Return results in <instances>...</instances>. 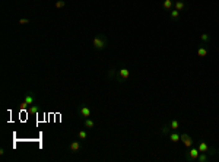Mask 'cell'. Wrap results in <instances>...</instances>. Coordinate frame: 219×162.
<instances>
[{
  "label": "cell",
  "mask_w": 219,
  "mask_h": 162,
  "mask_svg": "<svg viewBox=\"0 0 219 162\" xmlns=\"http://www.w3.org/2000/svg\"><path fill=\"white\" fill-rule=\"evenodd\" d=\"M207 53H209V47H207V44H202L197 47V56L199 57H206L207 56Z\"/></svg>",
  "instance_id": "10"
},
{
  "label": "cell",
  "mask_w": 219,
  "mask_h": 162,
  "mask_svg": "<svg viewBox=\"0 0 219 162\" xmlns=\"http://www.w3.org/2000/svg\"><path fill=\"white\" fill-rule=\"evenodd\" d=\"M77 114H79V118H81V120L89 118V117H91V108L86 104H82L81 107L77 108Z\"/></svg>",
  "instance_id": "6"
},
{
  "label": "cell",
  "mask_w": 219,
  "mask_h": 162,
  "mask_svg": "<svg viewBox=\"0 0 219 162\" xmlns=\"http://www.w3.org/2000/svg\"><path fill=\"white\" fill-rule=\"evenodd\" d=\"M92 47L94 50L96 51H101V50H105V48L108 47V38H107V35L104 34H96L94 39H92Z\"/></svg>",
  "instance_id": "1"
},
{
  "label": "cell",
  "mask_w": 219,
  "mask_h": 162,
  "mask_svg": "<svg viewBox=\"0 0 219 162\" xmlns=\"http://www.w3.org/2000/svg\"><path fill=\"white\" fill-rule=\"evenodd\" d=\"M26 24H29L28 18H21V19H19V25H26Z\"/></svg>",
  "instance_id": "23"
},
{
  "label": "cell",
  "mask_w": 219,
  "mask_h": 162,
  "mask_svg": "<svg viewBox=\"0 0 219 162\" xmlns=\"http://www.w3.org/2000/svg\"><path fill=\"white\" fill-rule=\"evenodd\" d=\"M64 6H66V2H64V0H57V2H56V7H57V9H63Z\"/></svg>",
  "instance_id": "21"
},
{
  "label": "cell",
  "mask_w": 219,
  "mask_h": 162,
  "mask_svg": "<svg viewBox=\"0 0 219 162\" xmlns=\"http://www.w3.org/2000/svg\"><path fill=\"white\" fill-rule=\"evenodd\" d=\"M117 70H119V69H115V67H113V69H110L108 70V75H107V76H108L110 81H114L115 79V76H117Z\"/></svg>",
  "instance_id": "17"
},
{
  "label": "cell",
  "mask_w": 219,
  "mask_h": 162,
  "mask_svg": "<svg viewBox=\"0 0 219 162\" xmlns=\"http://www.w3.org/2000/svg\"><path fill=\"white\" fill-rule=\"evenodd\" d=\"M130 77V70L127 69L126 66H121L117 70V76H115V81L119 82V83H124V82L127 81Z\"/></svg>",
  "instance_id": "4"
},
{
  "label": "cell",
  "mask_w": 219,
  "mask_h": 162,
  "mask_svg": "<svg viewBox=\"0 0 219 162\" xmlns=\"http://www.w3.org/2000/svg\"><path fill=\"white\" fill-rule=\"evenodd\" d=\"M200 155V150L197 146H191L190 149H186V152H184V159L187 162H196L197 161V158Z\"/></svg>",
  "instance_id": "2"
},
{
  "label": "cell",
  "mask_w": 219,
  "mask_h": 162,
  "mask_svg": "<svg viewBox=\"0 0 219 162\" xmlns=\"http://www.w3.org/2000/svg\"><path fill=\"white\" fill-rule=\"evenodd\" d=\"M162 9L168 10V12L171 9H174V0H164L162 2Z\"/></svg>",
  "instance_id": "12"
},
{
  "label": "cell",
  "mask_w": 219,
  "mask_h": 162,
  "mask_svg": "<svg viewBox=\"0 0 219 162\" xmlns=\"http://www.w3.org/2000/svg\"><path fill=\"white\" fill-rule=\"evenodd\" d=\"M170 132H171V129H170V126H168V123H167V124H165V126H164V127L161 129V133H162V134H168Z\"/></svg>",
  "instance_id": "22"
},
{
  "label": "cell",
  "mask_w": 219,
  "mask_h": 162,
  "mask_svg": "<svg viewBox=\"0 0 219 162\" xmlns=\"http://www.w3.org/2000/svg\"><path fill=\"white\" fill-rule=\"evenodd\" d=\"M35 100H37V98H35V94L31 92V91H28L24 96V101L21 102V110H28L31 105L35 104Z\"/></svg>",
  "instance_id": "3"
},
{
  "label": "cell",
  "mask_w": 219,
  "mask_h": 162,
  "mask_svg": "<svg viewBox=\"0 0 219 162\" xmlns=\"http://www.w3.org/2000/svg\"><path fill=\"white\" fill-rule=\"evenodd\" d=\"M82 149H83V146H82L81 140H75V142H72L70 145H69V152H72V153L81 152Z\"/></svg>",
  "instance_id": "8"
},
{
  "label": "cell",
  "mask_w": 219,
  "mask_h": 162,
  "mask_svg": "<svg viewBox=\"0 0 219 162\" xmlns=\"http://www.w3.org/2000/svg\"><path fill=\"white\" fill-rule=\"evenodd\" d=\"M82 121H83V126H85L86 129H94L95 127V123L91 118H85V120H82Z\"/></svg>",
  "instance_id": "18"
},
{
  "label": "cell",
  "mask_w": 219,
  "mask_h": 162,
  "mask_svg": "<svg viewBox=\"0 0 219 162\" xmlns=\"http://www.w3.org/2000/svg\"><path fill=\"white\" fill-rule=\"evenodd\" d=\"M168 126H170V129L171 130H180V121L178 120H175V118H172V120H170L168 121Z\"/></svg>",
  "instance_id": "13"
},
{
  "label": "cell",
  "mask_w": 219,
  "mask_h": 162,
  "mask_svg": "<svg viewBox=\"0 0 219 162\" xmlns=\"http://www.w3.org/2000/svg\"><path fill=\"white\" fill-rule=\"evenodd\" d=\"M170 18H171V21H178L180 19V10L171 9L170 10Z\"/></svg>",
  "instance_id": "14"
},
{
  "label": "cell",
  "mask_w": 219,
  "mask_h": 162,
  "mask_svg": "<svg viewBox=\"0 0 219 162\" xmlns=\"http://www.w3.org/2000/svg\"><path fill=\"white\" fill-rule=\"evenodd\" d=\"M210 159V155L209 153H205V152H200L199 158H197V162H207Z\"/></svg>",
  "instance_id": "16"
},
{
  "label": "cell",
  "mask_w": 219,
  "mask_h": 162,
  "mask_svg": "<svg viewBox=\"0 0 219 162\" xmlns=\"http://www.w3.org/2000/svg\"><path fill=\"white\" fill-rule=\"evenodd\" d=\"M38 111H40V107H38V105H35V104L31 105V107L28 108L29 114H38Z\"/></svg>",
  "instance_id": "19"
},
{
  "label": "cell",
  "mask_w": 219,
  "mask_h": 162,
  "mask_svg": "<svg viewBox=\"0 0 219 162\" xmlns=\"http://www.w3.org/2000/svg\"><path fill=\"white\" fill-rule=\"evenodd\" d=\"M5 148H2V149H0V155H2V156H3V155H5Z\"/></svg>",
  "instance_id": "24"
},
{
  "label": "cell",
  "mask_w": 219,
  "mask_h": 162,
  "mask_svg": "<svg viewBox=\"0 0 219 162\" xmlns=\"http://www.w3.org/2000/svg\"><path fill=\"white\" fill-rule=\"evenodd\" d=\"M196 146L199 148L200 152H205V153H209V155H218V149L215 148H210L209 145L205 142V140H199L196 143Z\"/></svg>",
  "instance_id": "5"
},
{
  "label": "cell",
  "mask_w": 219,
  "mask_h": 162,
  "mask_svg": "<svg viewBox=\"0 0 219 162\" xmlns=\"http://www.w3.org/2000/svg\"><path fill=\"white\" fill-rule=\"evenodd\" d=\"M174 9L183 12V10L189 9V5H187L186 0H174Z\"/></svg>",
  "instance_id": "9"
},
{
  "label": "cell",
  "mask_w": 219,
  "mask_h": 162,
  "mask_svg": "<svg viewBox=\"0 0 219 162\" xmlns=\"http://www.w3.org/2000/svg\"><path fill=\"white\" fill-rule=\"evenodd\" d=\"M77 136H79V139H81V140H85V139L88 137V133H86L85 130H79V133H77Z\"/></svg>",
  "instance_id": "20"
},
{
  "label": "cell",
  "mask_w": 219,
  "mask_h": 162,
  "mask_svg": "<svg viewBox=\"0 0 219 162\" xmlns=\"http://www.w3.org/2000/svg\"><path fill=\"white\" fill-rule=\"evenodd\" d=\"M210 39H212V37H210L207 32H203L202 35H200V41H202V44H209Z\"/></svg>",
  "instance_id": "15"
},
{
  "label": "cell",
  "mask_w": 219,
  "mask_h": 162,
  "mask_svg": "<svg viewBox=\"0 0 219 162\" xmlns=\"http://www.w3.org/2000/svg\"><path fill=\"white\" fill-rule=\"evenodd\" d=\"M180 137H181V134L178 133L177 130H171V132H170V140H171L172 143L180 142Z\"/></svg>",
  "instance_id": "11"
},
{
  "label": "cell",
  "mask_w": 219,
  "mask_h": 162,
  "mask_svg": "<svg viewBox=\"0 0 219 162\" xmlns=\"http://www.w3.org/2000/svg\"><path fill=\"white\" fill-rule=\"evenodd\" d=\"M180 142L184 145V148H186V149H190L191 146H194V140H193V139H191L187 133H181Z\"/></svg>",
  "instance_id": "7"
},
{
  "label": "cell",
  "mask_w": 219,
  "mask_h": 162,
  "mask_svg": "<svg viewBox=\"0 0 219 162\" xmlns=\"http://www.w3.org/2000/svg\"><path fill=\"white\" fill-rule=\"evenodd\" d=\"M218 155H219V149H218Z\"/></svg>",
  "instance_id": "25"
}]
</instances>
